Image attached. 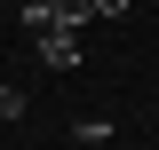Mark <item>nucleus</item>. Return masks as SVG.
<instances>
[{
	"mask_svg": "<svg viewBox=\"0 0 159 150\" xmlns=\"http://www.w3.org/2000/svg\"><path fill=\"white\" fill-rule=\"evenodd\" d=\"M40 16H48V8H40ZM32 48H40V63H48V71H80V32L40 24V32H32Z\"/></svg>",
	"mask_w": 159,
	"mask_h": 150,
	"instance_id": "nucleus-1",
	"label": "nucleus"
},
{
	"mask_svg": "<svg viewBox=\"0 0 159 150\" xmlns=\"http://www.w3.org/2000/svg\"><path fill=\"white\" fill-rule=\"evenodd\" d=\"M48 24H56V32H88L96 8H88V0H48Z\"/></svg>",
	"mask_w": 159,
	"mask_h": 150,
	"instance_id": "nucleus-2",
	"label": "nucleus"
},
{
	"mask_svg": "<svg viewBox=\"0 0 159 150\" xmlns=\"http://www.w3.org/2000/svg\"><path fill=\"white\" fill-rule=\"evenodd\" d=\"M24 103H32V95H24V87H8V79H0V119H24Z\"/></svg>",
	"mask_w": 159,
	"mask_h": 150,
	"instance_id": "nucleus-3",
	"label": "nucleus"
},
{
	"mask_svg": "<svg viewBox=\"0 0 159 150\" xmlns=\"http://www.w3.org/2000/svg\"><path fill=\"white\" fill-rule=\"evenodd\" d=\"M88 8H96V16H111V24H119V16H127V8H135V0H88Z\"/></svg>",
	"mask_w": 159,
	"mask_h": 150,
	"instance_id": "nucleus-4",
	"label": "nucleus"
},
{
	"mask_svg": "<svg viewBox=\"0 0 159 150\" xmlns=\"http://www.w3.org/2000/svg\"><path fill=\"white\" fill-rule=\"evenodd\" d=\"M24 8H48V0H24Z\"/></svg>",
	"mask_w": 159,
	"mask_h": 150,
	"instance_id": "nucleus-5",
	"label": "nucleus"
}]
</instances>
